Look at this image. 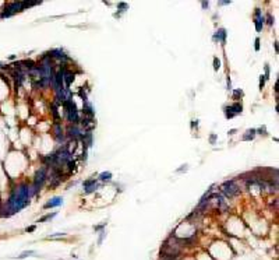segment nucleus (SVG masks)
<instances>
[{"label":"nucleus","mask_w":279,"mask_h":260,"mask_svg":"<svg viewBox=\"0 0 279 260\" xmlns=\"http://www.w3.org/2000/svg\"><path fill=\"white\" fill-rule=\"evenodd\" d=\"M0 210H1V200H0Z\"/></svg>","instance_id":"22"},{"label":"nucleus","mask_w":279,"mask_h":260,"mask_svg":"<svg viewBox=\"0 0 279 260\" xmlns=\"http://www.w3.org/2000/svg\"><path fill=\"white\" fill-rule=\"evenodd\" d=\"M69 136H70V137L77 138V137H80V136H81V132H80V129L77 127V126H74V127H70L69 129Z\"/></svg>","instance_id":"11"},{"label":"nucleus","mask_w":279,"mask_h":260,"mask_svg":"<svg viewBox=\"0 0 279 260\" xmlns=\"http://www.w3.org/2000/svg\"><path fill=\"white\" fill-rule=\"evenodd\" d=\"M34 229H35V227H34V225H32V227H28V228H27V232H32Z\"/></svg>","instance_id":"20"},{"label":"nucleus","mask_w":279,"mask_h":260,"mask_svg":"<svg viewBox=\"0 0 279 260\" xmlns=\"http://www.w3.org/2000/svg\"><path fill=\"white\" fill-rule=\"evenodd\" d=\"M110 178H112V174H110V172H103V174H100V179H102V181L110 179Z\"/></svg>","instance_id":"13"},{"label":"nucleus","mask_w":279,"mask_h":260,"mask_svg":"<svg viewBox=\"0 0 279 260\" xmlns=\"http://www.w3.org/2000/svg\"><path fill=\"white\" fill-rule=\"evenodd\" d=\"M242 105L240 104H235L233 106H230V108H226V111H227V113H226V116L227 117H233L235 115H237V113H242Z\"/></svg>","instance_id":"6"},{"label":"nucleus","mask_w":279,"mask_h":260,"mask_svg":"<svg viewBox=\"0 0 279 260\" xmlns=\"http://www.w3.org/2000/svg\"><path fill=\"white\" fill-rule=\"evenodd\" d=\"M29 255H34V252H32V250H31V252H24V253H22L21 256H18V257H20V259H24V257H27V256H29Z\"/></svg>","instance_id":"17"},{"label":"nucleus","mask_w":279,"mask_h":260,"mask_svg":"<svg viewBox=\"0 0 279 260\" xmlns=\"http://www.w3.org/2000/svg\"><path fill=\"white\" fill-rule=\"evenodd\" d=\"M225 38H226V32H225V30H219V31L215 34V39H218V41H225Z\"/></svg>","instance_id":"12"},{"label":"nucleus","mask_w":279,"mask_h":260,"mask_svg":"<svg viewBox=\"0 0 279 260\" xmlns=\"http://www.w3.org/2000/svg\"><path fill=\"white\" fill-rule=\"evenodd\" d=\"M214 62H215V66H214V67H215V70H218V69H219V67H221V62H219L218 59H215Z\"/></svg>","instance_id":"18"},{"label":"nucleus","mask_w":279,"mask_h":260,"mask_svg":"<svg viewBox=\"0 0 279 260\" xmlns=\"http://www.w3.org/2000/svg\"><path fill=\"white\" fill-rule=\"evenodd\" d=\"M63 80L66 81V87L69 88L70 84H71V81L74 80V74L71 73V71H67V70H63Z\"/></svg>","instance_id":"7"},{"label":"nucleus","mask_w":279,"mask_h":260,"mask_svg":"<svg viewBox=\"0 0 279 260\" xmlns=\"http://www.w3.org/2000/svg\"><path fill=\"white\" fill-rule=\"evenodd\" d=\"M239 192H240V189H239V186L236 185V182L235 181H227V182L223 183V186H222V193H223L226 197H229V199L237 196Z\"/></svg>","instance_id":"3"},{"label":"nucleus","mask_w":279,"mask_h":260,"mask_svg":"<svg viewBox=\"0 0 279 260\" xmlns=\"http://www.w3.org/2000/svg\"><path fill=\"white\" fill-rule=\"evenodd\" d=\"M255 49H260V39H255Z\"/></svg>","instance_id":"19"},{"label":"nucleus","mask_w":279,"mask_h":260,"mask_svg":"<svg viewBox=\"0 0 279 260\" xmlns=\"http://www.w3.org/2000/svg\"><path fill=\"white\" fill-rule=\"evenodd\" d=\"M268 24H272V17H271V16L268 17Z\"/></svg>","instance_id":"21"},{"label":"nucleus","mask_w":279,"mask_h":260,"mask_svg":"<svg viewBox=\"0 0 279 260\" xmlns=\"http://www.w3.org/2000/svg\"><path fill=\"white\" fill-rule=\"evenodd\" d=\"M85 186V192L87 193H91V192H94V189L96 187V183H95V181H87L84 183Z\"/></svg>","instance_id":"10"},{"label":"nucleus","mask_w":279,"mask_h":260,"mask_svg":"<svg viewBox=\"0 0 279 260\" xmlns=\"http://www.w3.org/2000/svg\"><path fill=\"white\" fill-rule=\"evenodd\" d=\"M60 204H62V197H55V199H52L49 203H46V204H45V208L57 207V206H60Z\"/></svg>","instance_id":"9"},{"label":"nucleus","mask_w":279,"mask_h":260,"mask_svg":"<svg viewBox=\"0 0 279 260\" xmlns=\"http://www.w3.org/2000/svg\"><path fill=\"white\" fill-rule=\"evenodd\" d=\"M255 14H257V20H255V28H257V31H261V28H263V24H264V18L261 17V11L257 9V11H255Z\"/></svg>","instance_id":"8"},{"label":"nucleus","mask_w":279,"mask_h":260,"mask_svg":"<svg viewBox=\"0 0 279 260\" xmlns=\"http://www.w3.org/2000/svg\"><path fill=\"white\" fill-rule=\"evenodd\" d=\"M248 134H246L244 136V140H250V138H253L254 137V133H255V130H248Z\"/></svg>","instance_id":"14"},{"label":"nucleus","mask_w":279,"mask_h":260,"mask_svg":"<svg viewBox=\"0 0 279 260\" xmlns=\"http://www.w3.org/2000/svg\"><path fill=\"white\" fill-rule=\"evenodd\" d=\"M47 178V169L46 168H41V169L37 172V175H35V181H34V187L37 189V190H39L41 187H42V185L45 183V181H46Z\"/></svg>","instance_id":"5"},{"label":"nucleus","mask_w":279,"mask_h":260,"mask_svg":"<svg viewBox=\"0 0 279 260\" xmlns=\"http://www.w3.org/2000/svg\"><path fill=\"white\" fill-rule=\"evenodd\" d=\"M63 105L67 109V117H69L70 120L73 123L78 122V112H77V106L73 102V99H67L66 102H63Z\"/></svg>","instance_id":"4"},{"label":"nucleus","mask_w":279,"mask_h":260,"mask_svg":"<svg viewBox=\"0 0 279 260\" xmlns=\"http://www.w3.org/2000/svg\"><path fill=\"white\" fill-rule=\"evenodd\" d=\"M52 112H53V116L56 117V120H59V113H57V108H56V105H52Z\"/></svg>","instance_id":"16"},{"label":"nucleus","mask_w":279,"mask_h":260,"mask_svg":"<svg viewBox=\"0 0 279 260\" xmlns=\"http://www.w3.org/2000/svg\"><path fill=\"white\" fill-rule=\"evenodd\" d=\"M37 189L32 186L28 185H20L18 187L14 189V192L11 193L9 202L4 207H1L0 210V217H10L13 214L18 212L20 210H22L24 207H27L29 204V199H31L35 193Z\"/></svg>","instance_id":"1"},{"label":"nucleus","mask_w":279,"mask_h":260,"mask_svg":"<svg viewBox=\"0 0 279 260\" xmlns=\"http://www.w3.org/2000/svg\"><path fill=\"white\" fill-rule=\"evenodd\" d=\"M39 1H14V3H10V4L6 6L4 11L1 13V16L0 17H10L13 16V14H16L17 11H21L24 10V9H27V7H31V6H35L38 4Z\"/></svg>","instance_id":"2"},{"label":"nucleus","mask_w":279,"mask_h":260,"mask_svg":"<svg viewBox=\"0 0 279 260\" xmlns=\"http://www.w3.org/2000/svg\"><path fill=\"white\" fill-rule=\"evenodd\" d=\"M55 215H56V212H53V214H47V215H45L43 218H41V220H39V223H43V221H46V220H49V218L55 217Z\"/></svg>","instance_id":"15"}]
</instances>
